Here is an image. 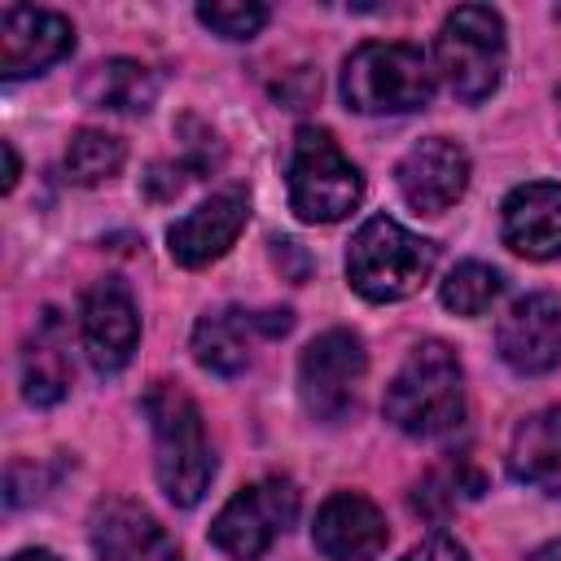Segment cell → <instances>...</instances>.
<instances>
[{
	"mask_svg": "<svg viewBox=\"0 0 561 561\" xmlns=\"http://www.w3.org/2000/svg\"><path fill=\"white\" fill-rule=\"evenodd\" d=\"M386 421L412 438H438L465 416V373L447 342H421L386 386Z\"/></svg>",
	"mask_w": 561,
	"mask_h": 561,
	"instance_id": "obj_1",
	"label": "cell"
},
{
	"mask_svg": "<svg viewBox=\"0 0 561 561\" xmlns=\"http://www.w3.org/2000/svg\"><path fill=\"white\" fill-rule=\"evenodd\" d=\"M145 416H149V430H153L158 486L167 491V500L175 508H193L202 500V491L210 486V473H215V456H210L197 403L180 386L158 381L145 394Z\"/></svg>",
	"mask_w": 561,
	"mask_h": 561,
	"instance_id": "obj_2",
	"label": "cell"
},
{
	"mask_svg": "<svg viewBox=\"0 0 561 561\" xmlns=\"http://www.w3.org/2000/svg\"><path fill=\"white\" fill-rule=\"evenodd\" d=\"M434 259H438L434 241L377 215L351 237L346 276L355 285V294H364L368 302H399L430 280Z\"/></svg>",
	"mask_w": 561,
	"mask_h": 561,
	"instance_id": "obj_3",
	"label": "cell"
},
{
	"mask_svg": "<svg viewBox=\"0 0 561 561\" xmlns=\"http://www.w3.org/2000/svg\"><path fill=\"white\" fill-rule=\"evenodd\" d=\"M434 92L430 61L416 44H359L342 66V96L359 114H408Z\"/></svg>",
	"mask_w": 561,
	"mask_h": 561,
	"instance_id": "obj_4",
	"label": "cell"
},
{
	"mask_svg": "<svg viewBox=\"0 0 561 561\" xmlns=\"http://www.w3.org/2000/svg\"><path fill=\"white\" fill-rule=\"evenodd\" d=\"M434 61L451 96L478 105L500 88L504 75V22L486 4H460L447 13L438 39H434Z\"/></svg>",
	"mask_w": 561,
	"mask_h": 561,
	"instance_id": "obj_5",
	"label": "cell"
},
{
	"mask_svg": "<svg viewBox=\"0 0 561 561\" xmlns=\"http://www.w3.org/2000/svg\"><path fill=\"white\" fill-rule=\"evenodd\" d=\"M364 180L324 127H298L289 149V206L307 224H337L359 206Z\"/></svg>",
	"mask_w": 561,
	"mask_h": 561,
	"instance_id": "obj_6",
	"label": "cell"
},
{
	"mask_svg": "<svg viewBox=\"0 0 561 561\" xmlns=\"http://www.w3.org/2000/svg\"><path fill=\"white\" fill-rule=\"evenodd\" d=\"M298 517V486L289 478H259L241 486L219 517L210 522V539L232 561H259L276 535H285Z\"/></svg>",
	"mask_w": 561,
	"mask_h": 561,
	"instance_id": "obj_7",
	"label": "cell"
},
{
	"mask_svg": "<svg viewBox=\"0 0 561 561\" xmlns=\"http://www.w3.org/2000/svg\"><path fill=\"white\" fill-rule=\"evenodd\" d=\"M364 368H368V355H364L359 333H351V329L320 333L298 359V394H302L307 412L324 425L346 421V412L355 408Z\"/></svg>",
	"mask_w": 561,
	"mask_h": 561,
	"instance_id": "obj_8",
	"label": "cell"
},
{
	"mask_svg": "<svg viewBox=\"0 0 561 561\" xmlns=\"http://www.w3.org/2000/svg\"><path fill=\"white\" fill-rule=\"evenodd\" d=\"M79 333H83V351L96 373H118L131 359L136 337H140V316H136V302L123 280L105 276L83 289Z\"/></svg>",
	"mask_w": 561,
	"mask_h": 561,
	"instance_id": "obj_9",
	"label": "cell"
},
{
	"mask_svg": "<svg viewBox=\"0 0 561 561\" xmlns=\"http://www.w3.org/2000/svg\"><path fill=\"white\" fill-rule=\"evenodd\" d=\"M495 342H500V359L513 373H522V377L552 373L561 364V298L557 294L517 298L504 311Z\"/></svg>",
	"mask_w": 561,
	"mask_h": 561,
	"instance_id": "obj_10",
	"label": "cell"
},
{
	"mask_svg": "<svg viewBox=\"0 0 561 561\" xmlns=\"http://www.w3.org/2000/svg\"><path fill=\"white\" fill-rule=\"evenodd\" d=\"M88 539L101 561H180L175 539L136 500L110 495L88 517Z\"/></svg>",
	"mask_w": 561,
	"mask_h": 561,
	"instance_id": "obj_11",
	"label": "cell"
},
{
	"mask_svg": "<svg viewBox=\"0 0 561 561\" xmlns=\"http://www.w3.org/2000/svg\"><path fill=\"white\" fill-rule=\"evenodd\" d=\"M75 48V26L53 9L4 4L0 9V75L22 79L61 61Z\"/></svg>",
	"mask_w": 561,
	"mask_h": 561,
	"instance_id": "obj_12",
	"label": "cell"
},
{
	"mask_svg": "<svg viewBox=\"0 0 561 561\" xmlns=\"http://www.w3.org/2000/svg\"><path fill=\"white\" fill-rule=\"evenodd\" d=\"M394 180H399V193L412 210L443 215L447 206L460 202V193L469 184V153L447 136H430L403 153Z\"/></svg>",
	"mask_w": 561,
	"mask_h": 561,
	"instance_id": "obj_13",
	"label": "cell"
},
{
	"mask_svg": "<svg viewBox=\"0 0 561 561\" xmlns=\"http://www.w3.org/2000/svg\"><path fill=\"white\" fill-rule=\"evenodd\" d=\"M250 219V197L245 188H224V193H210L197 210H188L184 219L171 224L167 232V250L180 267H206L215 263L219 254H228V245L241 237Z\"/></svg>",
	"mask_w": 561,
	"mask_h": 561,
	"instance_id": "obj_14",
	"label": "cell"
},
{
	"mask_svg": "<svg viewBox=\"0 0 561 561\" xmlns=\"http://www.w3.org/2000/svg\"><path fill=\"white\" fill-rule=\"evenodd\" d=\"M316 548L329 557V561H368L386 548L390 530H386V517L373 500L355 495V491H337L320 504L316 513Z\"/></svg>",
	"mask_w": 561,
	"mask_h": 561,
	"instance_id": "obj_15",
	"label": "cell"
},
{
	"mask_svg": "<svg viewBox=\"0 0 561 561\" xmlns=\"http://www.w3.org/2000/svg\"><path fill=\"white\" fill-rule=\"evenodd\" d=\"M504 241L526 259L561 254V184H522L504 197Z\"/></svg>",
	"mask_w": 561,
	"mask_h": 561,
	"instance_id": "obj_16",
	"label": "cell"
},
{
	"mask_svg": "<svg viewBox=\"0 0 561 561\" xmlns=\"http://www.w3.org/2000/svg\"><path fill=\"white\" fill-rule=\"evenodd\" d=\"M66 390H70L66 324H61V316L48 307V311L35 320V329H31L26 346H22V394H26V403H35V408H53V403L66 399Z\"/></svg>",
	"mask_w": 561,
	"mask_h": 561,
	"instance_id": "obj_17",
	"label": "cell"
},
{
	"mask_svg": "<svg viewBox=\"0 0 561 561\" xmlns=\"http://www.w3.org/2000/svg\"><path fill=\"white\" fill-rule=\"evenodd\" d=\"M508 473L543 495H561V408L517 421L508 438Z\"/></svg>",
	"mask_w": 561,
	"mask_h": 561,
	"instance_id": "obj_18",
	"label": "cell"
},
{
	"mask_svg": "<svg viewBox=\"0 0 561 561\" xmlns=\"http://www.w3.org/2000/svg\"><path fill=\"white\" fill-rule=\"evenodd\" d=\"M79 96L92 105V110H110V114H149L153 101H158V79L149 66L131 61V57H110V61H96L83 83H79Z\"/></svg>",
	"mask_w": 561,
	"mask_h": 561,
	"instance_id": "obj_19",
	"label": "cell"
},
{
	"mask_svg": "<svg viewBox=\"0 0 561 561\" xmlns=\"http://www.w3.org/2000/svg\"><path fill=\"white\" fill-rule=\"evenodd\" d=\"M254 316L241 307H224V311H206L193 329V359L206 373L219 377H237L250 364V333H254Z\"/></svg>",
	"mask_w": 561,
	"mask_h": 561,
	"instance_id": "obj_20",
	"label": "cell"
},
{
	"mask_svg": "<svg viewBox=\"0 0 561 561\" xmlns=\"http://www.w3.org/2000/svg\"><path fill=\"white\" fill-rule=\"evenodd\" d=\"M486 491V478L460 456H451V460H443V465H434L416 486H412V508L416 513H425V517H447V513H456L460 504H469V500H478Z\"/></svg>",
	"mask_w": 561,
	"mask_h": 561,
	"instance_id": "obj_21",
	"label": "cell"
},
{
	"mask_svg": "<svg viewBox=\"0 0 561 561\" xmlns=\"http://www.w3.org/2000/svg\"><path fill=\"white\" fill-rule=\"evenodd\" d=\"M123 158H127V149H123L118 136L83 127V131L70 136L61 167H66V180H75V184H101L123 167Z\"/></svg>",
	"mask_w": 561,
	"mask_h": 561,
	"instance_id": "obj_22",
	"label": "cell"
},
{
	"mask_svg": "<svg viewBox=\"0 0 561 561\" xmlns=\"http://www.w3.org/2000/svg\"><path fill=\"white\" fill-rule=\"evenodd\" d=\"M500 285H504V280H500L495 267H486V263H460V267L447 272L438 298H443V307L456 311V316H482V311L495 302Z\"/></svg>",
	"mask_w": 561,
	"mask_h": 561,
	"instance_id": "obj_23",
	"label": "cell"
},
{
	"mask_svg": "<svg viewBox=\"0 0 561 561\" xmlns=\"http://www.w3.org/2000/svg\"><path fill=\"white\" fill-rule=\"evenodd\" d=\"M197 18L224 35V39H250L263 31L267 22V4H254V0H210V4H197Z\"/></svg>",
	"mask_w": 561,
	"mask_h": 561,
	"instance_id": "obj_24",
	"label": "cell"
},
{
	"mask_svg": "<svg viewBox=\"0 0 561 561\" xmlns=\"http://www.w3.org/2000/svg\"><path fill=\"white\" fill-rule=\"evenodd\" d=\"M44 486H48V478H44V469L35 460H13L9 478H4V500L13 508H22V504H35L44 495Z\"/></svg>",
	"mask_w": 561,
	"mask_h": 561,
	"instance_id": "obj_25",
	"label": "cell"
},
{
	"mask_svg": "<svg viewBox=\"0 0 561 561\" xmlns=\"http://www.w3.org/2000/svg\"><path fill=\"white\" fill-rule=\"evenodd\" d=\"M399 561H469L465 548L451 539V535H430L425 543H416L412 552H403Z\"/></svg>",
	"mask_w": 561,
	"mask_h": 561,
	"instance_id": "obj_26",
	"label": "cell"
},
{
	"mask_svg": "<svg viewBox=\"0 0 561 561\" xmlns=\"http://www.w3.org/2000/svg\"><path fill=\"white\" fill-rule=\"evenodd\" d=\"M145 184H149L153 197H175V193L188 184V167H167V162H158V167H149Z\"/></svg>",
	"mask_w": 561,
	"mask_h": 561,
	"instance_id": "obj_27",
	"label": "cell"
},
{
	"mask_svg": "<svg viewBox=\"0 0 561 561\" xmlns=\"http://www.w3.org/2000/svg\"><path fill=\"white\" fill-rule=\"evenodd\" d=\"M254 324H259V333L276 337V333H289V329H294V316H289L285 307H280V311L272 307V311H259V316H254Z\"/></svg>",
	"mask_w": 561,
	"mask_h": 561,
	"instance_id": "obj_28",
	"label": "cell"
},
{
	"mask_svg": "<svg viewBox=\"0 0 561 561\" xmlns=\"http://www.w3.org/2000/svg\"><path fill=\"white\" fill-rule=\"evenodd\" d=\"M18 171H22V167H18V149L4 140V193H13V184H18Z\"/></svg>",
	"mask_w": 561,
	"mask_h": 561,
	"instance_id": "obj_29",
	"label": "cell"
},
{
	"mask_svg": "<svg viewBox=\"0 0 561 561\" xmlns=\"http://www.w3.org/2000/svg\"><path fill=\"white\" fill-rule=\"evenodd\" d=\"M526 561H561V539H552V543H543L539 552H530Z\"/></svg>",
	"mask_w": 561,
	"mask_h": 561,
	"instance_id": "obj_30",
	"label": "cell"
},
{
	"mask_svg": "<svg viewBox=\"0 0 561 561\" xmlns=\"http://www.w3.org/2000/svg\"><path fill=\"white\" fill-rule=\"evenodd\" d=\"M13 561H61V557H53L48 548H26V552H18Z\"/></svg>",
	"mask_w": 561,
	"mask_h": 561,
	"instance_id": "obj_31",
	"label": "cell"
}]
</instances>
